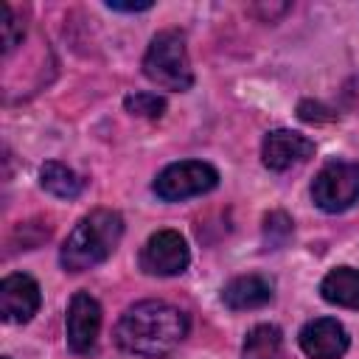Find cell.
I'll use <instances>...</instances> for the list:
<instances>
[{
    "label": "cell",
    "mask_w": 359,
    "mask_h": 359,
    "mask_svg": "<svg viewBox=\"0 0 359 359\" xmlns=\"http://www.w3.org/2000/svg\"><path fill=\"white\" fill-rule=\"evenodd\" d=\"M188 314L165 300H140L129 306L118 325H115V342L135 356L146 359H163L180 342L188 337Z\"/></svg>",
    "instance_id": "obj_1"
},
{
    "label": "cell",
    "mask_w": 359,
    "mask_h": 359,
    "mask_svg": "<svg viewBox=\"0 0 359 359\" xmlns=\"http://www.w3.org/2000/svg\"><path fill=\"white\" fill-rule=\"evenodd\" d=\"M121 236H123V216L118 210H109V208L90 210L76 222V227L65 238L59 264L65 266V272L93 269L115 252Z\"/></svg>",
    "instance_id": "obj_2"
},
{
    "label": "cell",
    "mask_w": 359,
    "mask_h": 359,
    "mask_svg": "<svg viewBox=\"0 0 359 359\" xmlns=\"http://www.w3.org/2000/svg\"><path fill=\"white\" fill-rule=\"evenodd\" d=\"M143 76L171 93H185L194 84V70L185 48V34L182 31H160L143 56Z\"/></svg>",
    "instance_id": "obj_3"
},
{
    "label": "cell",
    "mask_w": 359,
    "mask_h": 359,
    "mask_svg": "<svg viewBox=\"0 0 359 359\" xmlns=\"http://www.w3.org/2000/svg\"><path fill=\"white\" fill-rule=\"evenodd\" d=\"M219 185V171L205 160H180L165 165L154 182L151 191L163 202H182L191 196H202Z\"/></svg>",
    "instance_id": "obj_4"
},
{
    "label": "cell",
    "mask_w": 359,
    "mask_h": 359,
    "mask_svg": "<svg viewBox=\"0 0 359 359\" xmlns=\"http://www.w3.org/2000/svg\"><path fill=\"white\" fill-rule=\"evenodd\" d=\"M311 199L325 213H342L359 202V163L351 160H328L314 182Z\"/></svg>",
    "instance_id": "obj_5"
},
{
    "label": "cell",
    "mask_w": 359,
    "mask_h": 359,
    "mask_svg": "<svg viewBox=\"0 0 359 359\" xmlns=\"http://www.w3.org/2000/svg\"><path fill=\"white\" fill-rule=\"evenodd\" d=\"M137 261H140V269L146 275L171 278V275H182L188 269L191 250H188V241L180 230H157L146 238Z\"/></svg>",
    "instance_id": "obj_6"
},
{
    "label": "cell",
    "mask_w": 359,
    "mask_h": 359,
    "mask_svg": "<svg viewBox=\"0 0 359 359\" xmlns=\"http://www.w3.org/2000/svg\"><path fill=\"white\" fill-rule=\"evenodd\" d=\"M65 334L67 348L79 356H87L95 351L98 334H101V306L90 292H76L67 303L65 317Z\"/></svg>",
    "instance_id": "obj_7"
},
{
    "label": "cell",
    "mask_w": 359,
    "mask_h": 359,
    "mask_svg": "<svg viewBox=\"0 0 359 359\" xmlns=\"http://www.w3.org/2000/svg\"><path fill=\"white\" fill-rule=\"evenodd\" d=\"M314 154V140L294 129H272L261 140V163L269 171H289Z\"/></svg>",
    "instance_id": "obj_8"
},
{
    "label": "cell",
    "mask_w": 359,
    "mask_h": 359,
    "mask_svg": "<svg viewBox=\"0 0 359 359\" xmlns=\"http://www.w3.org/2000/svg\"><path fill=\"white\" fill-rule=\"evenodd\" d=\"M297 342L309 359H342L351 345V337L339 320L314 317L300 328Z\"/></svg>",
    "instance_id": "obj_9"
},
{
    "label": "cell",
    "mask_w": 359,
    "mask_h": 359,
    "mask_svg": "<svg viewBox=\"0 0 359 359\" xmlns=\"http://www.w3.org/2000/svg\"><path fill=\"white\" fill-rule=\"evenodd\" d=\"M42 303V292L39 283L25 275V272H14L6 275L0 283V314L6 323H28Z\"/></svg>",
    "instance_id": "obj_10"
},
{
    "label": "cell",
    "mask_w": 359,
    "mask_h": 359,
    "mask_svg": "<svg viewBox=\"0 0 359 359\" xmlns=\"http://www.w3.org/2000/svg\"><path fill=\"white\" fill-rule=\"evenodd\" d=\"M275 297V283L266 275L250 272V275H238L233 278L224 289H222V303L230 311H250V309H261Z\"/></svg>",
    "instance_id": "obj_11"
},
{
    "label": "cell",
    "mask_w": 359,
    "mask_h": 359,
    "mask_svg": "<svg viewBox=\"0 0 359 359\" xmlns=\"http://www.w3.org/2000/svg\"><path fill=\"white\" fill-rule=\"evenodd\" d=\"M320 294L331 306L359 309V269H353V266H334L320 280Z\"/></svg>",
    "instance_id": "obj_12"
},
{
    "label": "cell",
    "mask_w": 359,
    "mask_h": 359,
    "mask_svg": "<svg viewBox=\"0 0 359 359\" xmlns=\"http://www.w3.org/2000/svg\"><path fill=\"white\" fill-rule=\"evenodd\" d=\"M39 185L48 194L59 196V199H76L81 194V188H84V180L70 165H65L59 160H48L39 168Z\"/></svg>",
    "instance_id": "obj_13"
},
{
    "label": "cell",
    "mask_w": 359,
    "mask_h": 359,
    "mask_svg": "<svg viewBox=\"0 0 359 359\" xmlns=\"http://www.w3.org/2000/svg\"><path fill=\"white\" fill-rule=\"evenodd\" d=\"M280 345H283L280 328L272 323H261L247 331L241 342V359H275L280 353Z\"/></svg>",
    "instance_id": "obj_14"
},
{
    "label": "cell",
    "mask_w": 359,
    "mask_h": 359,
    "mask_svg": "<svg viewBox=\"0 0 359 359\" xmlns=\"http://www.w3.org/2000/svg\"><path fill=\"white\" fill-rule=\"evenodd\" d=\"M123 107H126V112H132V115H137V118H151V121H157V118H163V112H165V98L157 95V93H129V95L123 98Z\"/></svg>",
    "instance_id": "obj_15"
},
{
    "label": "cell",
    "mask_w": 359,
    "mask_h": 359,
    "mask_svg": "<svg viewBox=\"0 0 359 359\" xmlns=\"http://www.w3.org/2000/svg\"><path fill=\"white\" fill-rule=\"evenodd\" d=\"M0 14H3V20H0L3 53H11V50L17 48V42L22 39V25H20V20H17V14L11 11V6H8V3H0Z\"/></svg>",
    "instance_id": "obj_16"
},
{
    "label": "cell",
    "mask_w": 359,
    "mask_h": 359,
    "mask_svg": "<svg viewBox=\"0 0 359 359\" xmlns=\"http://www.w3.org/2000/svg\"><path fill=\"white\" fill-rule=\"evenodd\" d=\"M107 8H112V11H149L151 8V3L146 0V3H118V0H109L107 3Z\"/></svg>",
    "instance_id": "obj_17"
},
{
    "label": "cell",
    "mask_w": 359,
    "mask_h": 359,
    "mask_svg": "<svg viewBox=\"0 0 359 359\" xmlns=\"http://www.w3.org/2000/svg\"><path fill=\"white\" fill-rule=\"evenodd\" d=\"M3 359H11V356H3Z\"/></svg>",
    "instance_id": "obj_18"
}]
</instances>
